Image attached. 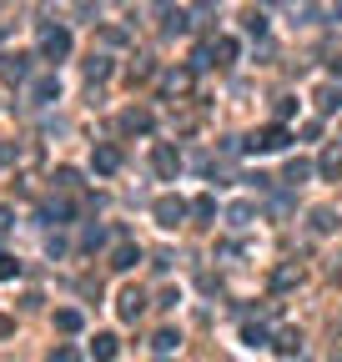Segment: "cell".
<instances>
[{
	"instance_id": "cell-27",
	"label": "cell",
	"mask_w": 342,
	"mask_h": 362,
	"mask_svg": "<svg viewBox=\"0 0 342 362\" xmlns=\"http://www.w3.org/2000/svg\"><path fill=\"white\" fill-rule=\"evenodd\" d=\"M177 343H181V332H171V327H161L152 347H156V352H177Z\"/></svg>"
},
{
	"instance_id": "cell-17",
	"label": "cell",
	"mask_w": 342,
	"mask_h": 362,
	"mask_svg": "<svg viewBox=\"0 0 342 362\" xmlns=\"http://www.w3.org/2000/svg\"><path fill=\"white\" fill-rule=\"evenodd\" d=\"M307 176H312V161H302V156H292V161H287V176H282V181H287V186H302Z\"/></svg>"
},
{
	"instance_id": "cell-25",
	"label": "cell",
	"mask_w": 342,
	"mask_h": 362,
	"mask_svg": "<svg viewBox=\"0 0 342 362\" xmlns=\"http://www.w3.org/2000/svg\"><path fill=\"white\" fill-rule=\"evenodd\" d=\"M242 343H247V347H267L272 337H267V327H256V322H247V327H242Z\"/></svg>"
},
{
	"instance_id": "cell-20",
	"label": "cell",
	"mask_w": 342,
	"mask_h": 362,
	"mask_svg": "<svg viewBox=\"0 0 342 362\" xmlns=\"http://www.w3.org/2000/svg\"><path fill=\"white\" fill-rule=\"evenodd\" d=\"M111 71H116V66H111V56H91V60H86V81H106Z\"/></svg>"
},
{
	"instance_id": "cell-11",
	"label": "cell",
	"mask_w": 342,
	"mask_h": 362,
	"mask_svg": "<svg viewBox=\"0 0 342 362\" xmlns=\"http://www.w3.org/2000/svg\"><path fill=\"white\" fill-rule=\"evenodd\" d=\"M116 352H121V343H116V337H111V332H96L91 357H96V362H116Z\"/></svg>"
},
{
	"instance_id": "cell-9",
	"label": "cell",
	"mask_w": 342,
	"mask_h": 362,
	"mask_svg": "<svg viewBox=\"0 0 342 362\" xmlns=\"http://www.w3.org/2000/svg\"><path fill=\"white\" fill-rule=\"evenodd\" d=\"M297 282H302V262H282V267L272 272V287H277V292H287V287H297Z\"/></svg>"
},
{
	"instance_id": "cell-28",
	"label": "cell",
	"mask_w": 342,
	"mask_h": 362,
	"mask_svg": "<svg viewBox=\"0 0 342 362\" xmlns=\"http://www.w3.org/2000/svg\"><path fill=\"white\" fill-rule=\"evenodd\" d=\"M161 31H166V35H186V31H191V20L177 10V15H166V26H161Z\"/></svg>"
},
{
	"instance_id": "cell-37",
	"label": "cell",
	"mask_w": 342,
	"mask_h": 362,
	"mask_svg": "<svg viewBox=\"0 0 342 362\" xmlns=\"http://www.w3.org/2000/svg\"><path fill=\"white\" fill-rule=\"evenodd\" d=\"M6 227H10V211H6V206H0V231H6Z\"/></svg>"
},
{
	"instance_id": "cell-36",
	"label": "cell",
	"mask_w": 342,
	"mask_h": 362,
	"mask_svg": "<svg viewBox=\"0 0 342 362\" xmlns=\"http://www.w3.org/2000/svg\"><path fill=\"white\" fill-rule=\"evenodd\" d=\"M15 332V322H10V317H0V337H10Z\"/></svg>"
},
{
	"instance_id": "cell-2",
	"label": "cell",
	"mask_w": 342,
	"mask_h": 362,
	"mask_svg": "<svg viewBox=\"0 0 342 362\" xmlns=\"http://www.w3.org/2000/svg\"><path fill=\"white\" fill-rule=\"evenodd\" d=\"M287 141H292V131H287L282 121H277V126H267V131H256V136L247 141V151H282Z\"/></svg>"
},
{
	"instance_id": "cell-24",
	"label": "cell",
	"mask_w": 342,
	"mask_h": 362,
	"mask_svg": "<svg viewBox=\"0 0 342 362\" xmlns=\"http://www.w3.org/2000/svg\"><path fill=\"white\" fill-rule=\"evenodd\" d=\"M191 217H197V222H211V217H217V197H197V201H191Z\"/></svg>"
},
{
	"instance_id": "cell-23",
	"label": "cell",
	"mask_w": 342,
	"mask_h": 362,
	"mask_svg": "<svg viewBox=\"0 0 342 362\" xmlns=\"http://www.w3.org/2000/svg\"><path fill=\"white\" fill-rule=\"evenodd\" d=\"M166 91L171 96H186L191 91V71H166Z\"/></svg>"
},
{
	"instance_id": "cell-33",
	"label": "cell",
	"mask_w": 342,
	"mask_h": 362,
	"mask_svg": "<svg viewBox=\"0 0 342 362\" xmlns=\"http://www.w3.org/2000/svg\"><path fill=\"white\" fill-rule=\"evenodd\" d=\"M101 242H106V231H101V227H91V231H86V237H81V247H86V252H96Z\"/></svg>"
},
{
	"instance_id": "cell-15",
	"label": "cell",
	"mask_w": 342,
	"mask_h": 362,
	"mask_svg": "<svg viewBox=\"0 0 342 362\" xmlns=\"http://www.w3.org/2000/svg\"><path fill=\"white\" fill-rule=\"evenodd\" d=\"M211 56H217V66H231V60H237V40L217 35V40H211Z\"/></svg>"
},
{
	"instance_id": "cell-22",
	"label": "cell",
	"mask_w": 342,
	"mask_h": 362,
	"mask_svg": "<svg viewBox=\"0 0 342 362\" xmlns=\"http://www.w3.org/2000/svg\"><path fill=\"white\" fill-rule=\"evenodd\" d=\"M252 217H256V206H252V201H231V206H227V222H231V227H247Z\"/></svg>"
},
{
	"instance_id": "cell-29",
	"label": "cell",
	"mask_w": 342,
	"mask_h": 362,
	"mask_svg": "<svg viewBox=\"0 0 342 362\" xmlns=\"http://www.w3.org/2000/svg\"><path fill=\"white\" fill-rule=\"evenodd\" d=\"M217 66V56H211V46H197V56H191V71H206Z\"/></svg>"
},
{
	"instance_id": "cell-35",
	"label": "cell",
	"mask_w": 342,
	"mask_h": 362,
	"mask_svg": "<svg viewBox=\"0 0 342 362\" xmlns=\"http://www.w3.org/2000/svg\"><path fill=\"white\" fill-rule=\"evenodd\" d=\"M146 76H152V60H146V56H141V60H136V66H131V81H146Z\"/></svg>"
},
{
	"instance_id": "cell-10",
	"label": "cell",
	"mask_w": 342,
	"mask_h": 362,
	"mask_svg": "<svg viewBox=\"0 0 342 362\" xmlns=\"http://www.w3.org/2000/svg\"><path fill=\"white\" fill-rule=\"evenodd\" d=\"M136 262H141V247H136V242H121V247L111 252V267H116V272H131Z\"/></svg>"
},
{
	"instance_id": "cell-32",
	"label": "cell",
	"mask_w": 342,
	"mask_h": 362,
	"mask_svg": "<svg viewBox=\"0 0 342 362\" xmlns=\"http://www.w3.org/2000/svg\"><path fill=\"white\" fill-rule=\"evenodd\" d=\"M10 277H20V262H15V257H6V252H0V282H10Z\"/></svg>"
},
{
	"instance_id": "cell-13",
	"label": "cell",
	"mask_w": 342,
	"mask_h": 362,
	"mask_svg": "<svg viewBox=\"0 0 342 362\" xmlns=\"http://www.w3.org/2000/svg\"><path fill=\"white\" fill-rule=\"evenodd\" d=\"M317 172H323L327 181H337V176H342V146H327L323 161H317Z\"/></svg>"
},
{
	"instance_id": "cell-40",
	"label": "cell",
	"mask_w": 342,
	"mask_h": 362,
	"mask_svg": "<svg viewBox=\"0 0 342 362\" xmlns=\"http://www.w3.org/2000/svg\"><path fill=\"white\" fill-rule=\"evenodd\" d=\"M202 6H211V0H202Z\"/></svg>"
},
{
	"instance_id": "cell-14",
	"label": "cell",
	"mask_w": 342,
	"mask_h": 362,
	"mask_svg": "<svg viewBox=\"0 0 342 362\" xmlns=\"http://www.w3.org/2000/svg\"><path fill=\"white\" fill-rule=\"evenodd\" d=\"M121 131H152V111H141V106H131V111L121 116Z\"/></svg>"
},
{
	"instance_id": "cell-4",
	"label": "cell",
	"mask_w": 342,
	"mask_h": 362,
	"mask_svg": "<svg viewBox=\"0 0 342 362\" xmlns=\"http://www.w3.org/2000/svg\"><path fill=\"white\" fill-rule=\"evenodd\" d=\"M40 56H46V60H66L71 56V31H46V35H40Z\"/></svg>"
},
{
	"instance_id": "cell-1",
	"label": "cell",
	"mask_w": 342,
	"mask_h": 362,
	"mask_svg": "<svg viewBox=\"0 0 342 362\" xmlns=\"http://www.w3.org/2000/svg\"><path fill=\"white\" fill-rule=\"evenodd\" d=\"M152 172H156L161 181H177V172H181V151H177V146H166V141H156V146H152Z\"/></svg>"
},
{
	"instance_id": "cell-16",
	"label": "cell",
	"mask_w": 342,
	"mask_h": 362,
	"mask_svg": "<svg viewBox=\"0 0 342 362\" xmlns=\"http://www.w3.org/2000/svg\"><path fill=\"white\" fill-rule=\"evenodd\" d=\"M71 211H76L71 201H46V206H40V222H56L60 227V222H71Z\"/></svg>"
},
{
	"instance_id": "cell-26",
	"label": "cell",
	"mask_w": 342,
	"mask_h": 362,
	"mask_svg": "<svg viewBox=\"0 0 342 362\" xmlns=\"http://www.w3.org/2000/svg\"><path fill=\"white\" fill-rule=\"evenodd\" d=\"M242 31H247V35H267V15H262V10L242 15Z\"/></svg>"
},
{
	"instance_id": "cell-21",
	"label": "cell",
	"mask_w": 342,
	"mask_h": 362,
	"mask_svg": "<svg viewBox=\"0 0 342 362\" xmlns=\"http://www.w3.org/2000/svg\"><path fill=\"white\" fill-rule=\"evenodd\" d=\"M312 231H317V237H327V231H337V211L317 206V211H312Z\"/></svg>"
},
{
	"instance_id": "cell-34",
	"label": "cell",
	"mask_w": 342,
	"mask_h": 362,
	"mask_svg": "<svg viewBox=\"0 0 342 362\" xmlns=\"http://www.w3.org/2000/svg\"><path fill=\"white\" fill-rule=\"evenodd\" d=\"M292 111H297V101H292V96H277V116H282V121H287Z\"/></svg>"
},
{
	"instance_id": "cell-30",
	"label": "cell",
	"mask_w": 342,
	"mask_h": 362,
	"mask_svg": "<svg viewBox=\"0 0 342 362\" xmlns=\"http://www.w3.org/2000/svg\"><path fill=\"white\" fill-rule=\"evenodd\" d=\"M56 186H60V191H76V186H81V176L71 172V166H60V172H56Z\"/></svg>"
},
{
	"instance_id": "cell-39",
	"label": "cell",
	"mask_w": 342,
	"mask_h": 362,
	"mask_svg": "<svg viewBox=\"0 0 342 362\" xmlns=\"http://www.w3.org/2000/svg\"><path fill=\"white\" fill-rule=\"evenodd\" d=\"M337 20H342V0H337Z\"/></svg>"
},
{
	"instance_id": "cell-3",
	"label": "cell",
	"mask_w": 342,
	"mask_h": 362,
	"mask_svg": "<svg viewBox=\"0 0 342 362\" xmlns=\"http://www.w3.org/2000/svg\"><path fill=\"white\" fill-rule=\"evenodd\" d=\"M186 211H191V206H186L181 197H161V201L152 206V217H156V227H181Z\"/></svg>"
},
{
	"instance_id": "cell-7",
	"label": "cell",
	"mask_w": 342,
	"mask_h": 362,
	"mask_svg": "<svg viewBox=\"0 0 342 362\" xmlns=\"http://www.w3.org/2000/svg\"><path fill=\"white\" fill-rule=\"evenodd\" d=\"M91 166H96V176H116L121 151H116V146H96V151H91Z\"/></svg>"
},
{
	"instance_id": "cell-38",
	"label": "cell",
	"mask_w": 342,
	"mask_h": 362,
	"mask_svg": "<svg viewBox=\"0 0 342 362\" xmlns=\"http://www.w3.org/2000/svg\"><path fill=\"white\" fill-rule=\"evenodd\" d=\"M6 35H10V26H6V20H0V40H6Z\"/></svg>"
},
{
	"instance_id": "cell-8",
	"label": "cell",
	"mask_w": 342,
	"mask_h": 362,
	"mask_svg": "<svg viewBox=\"0 0 342 362\" xmlns=\"http://www.w3.org/2000/svg\"><path fill=\"white\" fill-rule=\"evenodd\" d=\"M56 96H60V81H56V76H40V81H31V101H35V106H51Z\"/></svg>"
},
{
	"instance_id": "cell-18",
	"label": "cell",
	"mask_w": 342,
	"mask_h": 362,
	"mask_svg": "<svg viewBox=\"0 0 342 362\" xmlns=\"http://www.w3.org/2000/svg\"><path fill=\"white\" fill-rule=\"evenodd\" d=\"M81 327H86V317H81L76 307H60V312H56V332H81Z\"/></svg>"
},
{
	"instance_id": "cell-31",
	"label": "cell",
	"mask_w": 342,
	"mask_h": 362,
	"mask_svg": "<svg viewBox=\"0 0 342 362\" xmlns=\"http://www.w3.org/2000/svg\"><path fill=\"white\" fill-rule=\"evenodd\" d=\"M46 362H81V352L60 343V347H51V357H46Z\"/></svg>"
},
{
	"instance_id": "cell-5",
	"label": "cell",
	"mask_w": 342,
	"mask_h": 362,
	"mask_svg": "<svg viewBox=\"0 0 342 362\" xmlns=\"http://www.w3.org/2000/svg\"><path fill=\"white\" fill-rule=\"evenodd\" d=\"M0 76H6L10 86H26L31 81V56H0Z\"/></svg>"
},
{
	"instance_id": "cell-6",
	"label": "cell",
	"mask_w": 342,
	"mask_h": 362,
	"mask_svg": "<svg viewBox=\"0 0 342 362\" xmlns=\"http://www.w3.org/2000/svg\"><path fill=\"white\" fill-rule=\"evenodd\" d=\"M116 312H121V322H136V317L146 312V297H141L136 287H126V292L116 297Z\"/></svg>"
},
{
	"instance_id": "cell-12",
	"label": "cell",
	"mask_w": 342,
	"mask_h": 362,
	"mask_svg": "<svg viewBox=\"0 0 342 362\" xmlns=\"http://www.w3.org/2000/svg\"><path fill=\"white\" fill-rule=\"evenodd\" d=\"M277 352H282V357H297V352H302V332H297V327H282V332H277V343H272Z\"/></svg>"
},
{
	"instance_id": "cell-19",
	"label": "cell",
	"mask_w": 342,
	"mask_h": 362,
	"mask_svg": "<svg viewBox=\"0 0 342 362\" xmlns=\"http://www.w3.org/2000/svg\"><path fill=\"white\" fill-rule=\"evenodd\" d=\"M317 111H323V116L342 111V91H337V86H323V91H317Z\"/></svg>"
}]
</instances>
